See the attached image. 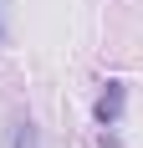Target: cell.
I'll use <instances>...</instances> for the list:
<instances>
[{
    "label": "cell",
    "instance_id": "obj_1",
    "mask_svg": "<svg viewBox=\"0 0 143 148\" xmlns=\"http://www.w3.org/2000/svg\"><path fill=\"white\" fill-rule=\"evenodd\" d=\"M118 118H123V82H107V92L97 97V123H107V128H113Z\"/></svg>",
    "mask_w": 143,
    "mask_h": 148
},
{
    "label": "cell",
    "instance_id": "obj_2",
    "mask_svg": "<svg viewBox=\"0 0 143 148\" xmlns=\"http://www.w3.org/2000/svg\"><path fill=\"white\" fill-rule=\"evenodd\" d=\"M10 148H41L36 123H31V118H15V123H10Z\"/></svg>",
    "mask_w": 143,
    "mask_h": 148
},
{
    "label": "cell",
    "instance_id": "obj_3",
    "mask_svg": "<svg viewBox=\"0 0 143 148\" xmlns=\"http://www.w3.org/2000/svg\"><path fill=\"white\" fill-rule=\"evenodd\" d=\"M0 41H5V15H0Z\"/></svg>",
    "mask_w": 143,
    "mask_h": 148
}]
</instances>
